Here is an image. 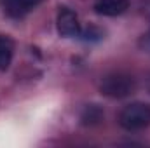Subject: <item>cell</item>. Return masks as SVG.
Instances as JSON below:
<instances>
[{
	"label": "cell",
	"mask_w": 150,
	"mask_h": 148,
	"mask_svg": "<svg viewBox=\"0 0 150 148\" xmlns=\"http://www.w3.org/2000/svg\"><path fill=\"white\" fill-rule=\"evenodd\" d=\"M134 89H136V80L133 78V75L124 73V72H112V73L105 75L100 82L101 94L112 99L126 98L133 94Z\"/></svg>",
	"instance_id": "1"
},
{
	"label": "cell",
	"mask_w": 150,
	"mask_h": 148,
	"mask_svg": "<svg viewBox=\"0 0 150 148\" xmlns=\"http://www.w3.org/2000/svg\"><path fill=\"white\" fill-rule=\"evenodd\" d=\"M119 124L126 131H142L150 125V105L134 101L126 105L119 113Z\"/></svg>",
	"instance_id": "2"
},
{
	"label": "cell",
	"mask_w": 150,
	"mask_h": 148,
	"mask_svg": "<svg viewBox=\"0 0 150 148\" xmlns=\"http://www.w3.org/2000/svg\"><path fill=\"white\" fill-rule=\"evenodd\" d=\"M56 26H58V33L67 38L80 37V32H82L80 23H79V16L68 7H59Z\"/></svg>",
	"instance_id": "3"
},
{
	"label": "cell",
	"mask_w": 150,
	"mask_h": 148,
	"mask_svg": "<svg viewBox=\"0 0 150 148\" xmlns=\"http://www.w3.org/2000/svg\"><path fill=\"white\" fill-rule=\"evenodd\" d=\"M40 4L42 0H4V11L9 18L21 19L33 9H37Z\"/></svg>",
	"instance_id": "4"
},
{
	"label": "cell",
	"mask_w": 150,
	"mask_h": 148,
	"mask_svg": "<svg viewBox=\"0 0 150 148\" xmlns=\"http://www.w3.org/2000/svg\"><path fill=\"white\" fill-rule=\"evenodd\" d=\"M94 12L100 16H120L129 9V0H96L93 5Z\"/></svg>",
	"instance_id": "5"
},
{
	"label": "cell",
	"mask_w": 150,
	"mask_h": 148,
	"mask_svg": "<svg viewBox=\"0 0 150 148\" xmlns=\"http://www.w3.org/2000/svg\"><path fill=\"white\" fill-rule=\"evenodd\" d=\"M14 56V42L5 35H0V72H5L11 66Z\"/></svg>",
	"instance_id": "6"
},
{
	"label": "cell",
	"mask_w": 150,
	"mask_h": 148,
	"mask_svg": "<svg viewBox=\"0 0 150 148\" xmlns=\"http://www.w3.org/2000/svg\"><path fill=\"white\" fill-rule=\"evenodd\" d=\"M140 45H142V49L145 51V52H150V30L142 37V40H140Z\"/></svg>",
	"instance_id": "7"
},
{
	"label": "cell",
	"mask_w": 150,
	"mask_h": 148,
	"mask_svg": "<svg viewBox=\"0 0 150 148\" xmlns=\"http://www.w3.org/2000/svg\"><path fill=\"white\" fill-rule=\"evenodd\" d=\"M149 92H150V78H149Z\"/></svg>",
	"instance_id": "8"
}]
</instances>
